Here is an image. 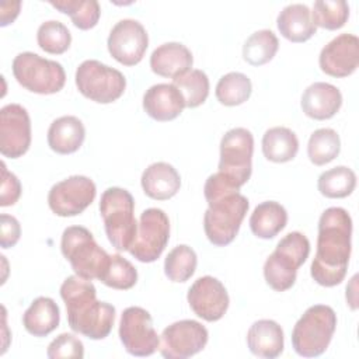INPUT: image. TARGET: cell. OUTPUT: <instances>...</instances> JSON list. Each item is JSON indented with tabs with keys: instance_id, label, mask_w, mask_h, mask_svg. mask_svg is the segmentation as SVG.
Here are the masks:
<instances>
[{
	"instance_id": "cell-24",
	"label": "cell",
	"mask_w": 359,
	"mask_h": 359,
	"mask_svg": "<svg viewBox=\"0 0 359 359\" xmlns=\"http://www.w3.org/2000/svg\"><path fill=\"white\" fill-rule=\"evenodd\" d=\"M276 25L282 36L294 43L309 41L317 31L310 8L302 3L283 7L276 18Z\"/></svg>"
},
{
	"instance_id": "cell-15",
	"label": "cell",
	"mask_w": 359,
	"mask_h": 359,
	"mask_svg": "<svg viewBox=\"0 0 359 359\" xmlns=\"http://www.w3.org/2000/svg\"><path fill=\"white\" fill-rule=\"evenodd\" d=\"M111 56L125 66L137 65L149 46V36L144 27L132 18L118 21L107 41Z\"/></svg>"
},
{
	"instance_id": "cell-37",
	"label": "cell",
	"mask_w": 359,
	"mask_h": 359,
	"mask_svg": "<svg viewBox=\"0 0 359 359\" xmlns=\"http://www.w3.org/2000/svg\"><path fill=\"white\" fill-rule=\"evenodd\" d=\"M36 41L42 50L52 55H60L70 48L72 34L67 27L56 20L45 21L36 31Z\"/></svg>"
},
{
	"instance_id": "cell-40",
	"label": "cell",
	"mask_w": 359,
	"mask_h": 359,
	"mask_svg": "<svg viewBox=\"0 0 359 359\" xmlns=\"http://www.w3.org/2000/svg\"><path fill=\"white\" fill-rule=\"evenodd\" d=\"M21 195L20 180L7 170L6 164L1 163V189H0V206L14 205Z\"/></svg>"
},
{
	"instance_id": "cell-4",
	"label": "cell",
	"mask_w": 359,
	"mask_h": 359,
	"mask_svg": "<svg viewBox=\"0 0 359 359\" xmlns=\"http://www.w3.org/2000/svg\"><path fill=\"white\" fill-rule=\"evenodd\" d=\"M310 254V241L300 231L287 233L264 264V278L276 292L290 289L296 282L297 269Z\"/></svg>"
},
{
	"instance_id": "cell-17",
	"label": "cell",
	"mask_w": 359,
	"mask_h": 359,
	"mask_svg": "<svg viewBox=\"0 0 359 359\" xmlns=\"http://www.w3.org/2000/svg\"><path fill=\"white\" fill-rule=\"evenodd\" d=\"M187 300L192 311L205 321L220 320L229 309V294L224 285L213 276H201L189 287Z\"/></svg>"
},
{
	"instance_id": "cell-9",
	"label": "cell",
	"mask_w": 359,
	"mask_h": 359,
	"mask_svg": "<svg viewBox=\"0 0 359 359\" xmlns=\"http://www.w3.org/2000/svg\"><path fill=\"white\" fill-rule=\"evenodd\" d=\"M76 86L86 98L98 104H111L123 94L126 79L119 70L88 59L76 70Z\"/></svg>"
},
{
	"instance_id": "cell-21",
	"label": "cell",
	"mask_w": 359,
	"mask_h": 359,
	"mask_svg": "<svg viewBox=\"0 0 359 359\" xmlns=\"http://www.w3.org/2000/svg\"><path fill=\"white\" fill-rule=\"evenodd\" d=\"M194 57L191 50L180 42H167L156 48L150 56V67L153 73L177 79L191 70Z\"/></svg>"
},
{
	"instance_id": "cell-29",
	"label": "cell",
	"mask_w": 359,
	"mask_h": 359,
	"mask_svg": "<svg viewBox=\"0 0 359 359\" xmlns=\"http://www.w3.org/2000/svg\"><path fill=\"white\" fill-rule=\"evenodd\" d=\"M279 41L271 29H259L251 34L243 46V57L251 66H262L273 59Z\"/></svg>"
},
{
	"instance_id": "cell-13",
	"label": "cell",
	"mask_w": 359,
	"mask_h": 359,
	"mask_svg": "<svg viewBox=\"0 0 359 359\" xmlns=\"http://www.w3.org/2000/svg\"><path fill=\"white\" fill-rule=\"evenodd\" d=\"M97 195L93 180L84 175H72L55 184L48 194L50 210L60 217H72L84 212Z\"/></svg>"
},
{
	"instance_id": "cell-16",
	"label": "cell",
	"mask_w": 359,
	"mask_h": 359,
	"mask_svg": "<svg viewBox=\"0 0 359 359\" xmlns=\"http://www.w3.org/2000/svg\"><path fill=\"white\" fill-rule=\"evenodd\" d=\"M31 144V119L20 104H7L0 109V153L8 158L25 154Z\"/></svg>"
},
{
	"instance_id": "cell-34",
	"label": "cell",
	"mask_w": 359,
	"mask_h": 359,
	"mask_svg": "<svg viewBox=\"0 0 359 359\" xmlns=\"http://www.w3.org/2000/svg\"><path fill=\"white\" fill-rule=\"evenodd\" d=\"M196 252L187 244L174 247L164 261V273L171 282H187L196 269Z\"/></svg>"
},
{
	"instance_id": "cell-33",
	"label": "cell",
	"mask_w": 359,
	"mask_h": 359,
	"mask_svg": "<svg viewBox=\"0 0 359 359\" xmlns=\"http://www.w3.org/2000/svg\"><path fill=\"white\" fill-rule=\"evenodd\" d=\"M341 150L339 135L331 128H321L310 135L307 156L314 165H324L332 161Z\"/></svg>"
},
{
	"instance_id": "cell-36",
	"label": "cell",
	"mask_w": 359,
	"mask_h": 359,
	"mask_svg": "<svg viewBox=\"0 0 359 359\" xmlns=\"http://www.w3.org/2000/svg\"><path fill=\"white\" fill-rule=\"evenodd\" d=\"M349 17V6L345 0H317L311 18L316 27L335 31L345 25Z\"/></svg>"
},
{
	"instance_id": "cell-42",
	"label": "cell",
	"mask_w": 359,
	"mask_h": 359,
	"mask_svg": "<svg viewBox=\"0 0 359 359\" xmlns=\"http://www.w3.org/2000/svg\"><path fill=\"white\" fill-rule=\"evenodd\" d=\"M20 7H21L20 1H15V3L1 1L0 3V25L6 27L10 22H13L20 13Z\"/></svg>"
},
{
	"instance_id": "cell-11",
	"label": "cell",
	"mask_w": 359,
	"mask_h": 359,
	"mask_svg": "<svg viewBox=\"0 0 359 359\" xmlns=\"http://www.w3.org/2000/svg\"><path fill=\"white\" fill-rule=\"evenodd\" d=\"M170 240V220L164 210L149 208L142 212L129 252L140 262H154Z\"/></svg>"
},
{
	"instance_id": "cell-26",
	"label": "cell",
	"mask_w": 359,
	"mask_h": 359,
	"mask_svg": "<svg viewBox=\"0 0 359 359\" xmlns=\"http://www.w3.org/2000/svg\"><path fill=\"white\" fill-rule=\"evenodd\" d=\"M60 321V310L53 299L39 296L25 310L22 325L34 337H46L57 328Z\"/></svg>"
},
{
	"instance_id": "cell-20",
	"label": "cell",
	"mask_w": 359,
	"mask_h": 359,
	"mask_svg": "<svg viewBox=\"0 0 359 359\" xmlns=\"http://www.w3.org/2000/svg\"><path fill=\"white\" fill-rule=\"evenodd\" d=\"M300 105L303 112L311 119H330L339 111L342 105V94L335 86L317 81L304 90Z\"/></svg>"
},
{
	"instance_id": "cell-23",
	"label": "cell",
	"mask_w": 359,
	"mask_h": 359,
	"mask_svg": "<svg viewBox=\"0 0 359 359\" xmlns=\"http://www.w3.org/2000/svg\"><path fill=\"white\" fill-rule=\"evenodd\" d=\"M247 345L250 352L258 358H278L285 346L283 330L273 320H258L247 332Z\"/></svg>"
},
{
	"instance_id": "cell-32",
	"label": "cell",
	"mask_w": 359,
	"mask_h": 359,
	"mask_svg": "<svg viewBox=\"0 0 359 359\" xmlns=\"http://www.w3.org/2000/svg\"><path fill=\"white\" fill-rule=\"evenodd\" d=\"M49 4L72 18L79 29H91L97 25L101 8L97 0H50Z\"/></svg>"
},
{
	"instance_id": "cell-10",
	"label": "cell",
	"mask_w": 359,
	"mask_h": 359,
	"mask_svg": "<svg viewBox=\"0 0 359 359\" xmlns=\"http://www.w3.org/2000/svg\"><path fill=\"white\" fill-rule=\"evenodd\" d=\"M254 136L245 128H233L220 140L219 172L243 187L252 171Z\"/></svg>"
},
{
	"instance_id": "cell-35",
	"label": "cell",
	"mask_w": 359,
	"mask_h": 359,
	"mask_svg": "<svg viewBox=\"0 0 359 359\" xmlns=\"http://www.w3.org/2000/svg\"><path fill=\"white\" fill-rule=\"evenodd\" d=\"M172 84L184 97L187 108L202 105L209 95V79L205 72L194 69L172 80Z\"/></svg>"
},
{
	"instance_id": "cell-28",
	"label": "cell",
	"mask_w": 359,
	"mask_h": 359,
	"mask_svg": "<svg viewBox=\"0 0 359 359\" xmlns=\"http://www.w3.org/2000/svg\"><path fill=\"white\" fill-rule=\"evenodd\" d=\"M299 139L296 133L285 126L269 128L262 136V153L272 163H286L296 157Z\"/></svg>"
},
{
	"instance_id": "cell-8",
	"label": "cell",
	"mask_w": 359,
	"mask_h": 359,
	"mask_svg": "<svg viewBox=\"0 0 359 359\" xmlns=\"http://www.w3.org/2000/svg\"><path fill=\"white\" fill-rule=\"evenodd\" d=\"M13 74L20 86L36 94L59 93L66 83V73L59 62L34 52H22L14 57Z\"/></svg>"
},
{
	"instance_id": "cell-41",
	"label": "cell",
	"mask_w": 359,
	"mask_h": 359,
	"mask_svg": "<svg viewBox=\"0 0 359 359\" xmlns=\"http://www.w3.org/2000/svg\"><path fill=\"white\" fill-rule=\"evenodd\" d=\"M1 224H0V245L1 248H10L14 247L21 236V226L18 220L14 216L3 213L0 216Z\"/></svg>"
},
{
	"instance_id": "cell-1",
	"label": "cell",
	"mask_w": 359,
	"mask_h": 359,
	"mask_svg": "<svg viewBox=\"0 0 359 359\" xmlns=\"http://www.w3.org/2000/svg\"><path fill=\"white\" fill-rule=\"evenodd\" d=\"M352 219L342 208H328L318 220L317 251L310 266L311 278L321 286L339 285L351 257Z\"/></svg>"
},
{
	"instance_id": "cell-19",
	"label": "cell",
	"mask_w": 359,
	"mask_h": 359,
	"mask_svg": "<svg viewBox=\"0 0 359 359\" xmlns=\"http://www.w3.org/2000/svg\"><path fill=\"white\" fill-rule=\"evenodd\" d=\"M185 101L174 84L160 83L146 90L143 95V109L154 121L167 122L181 115Z\"/></svg>"
},
{
	"instance_id": "cell-31",
	"label": "cell",
	"mask_w": 359,
	"mask_h": 359,
	"mask_svg": "<svg viewBox=\"0 0 359 359\" xmlns=\"http://www.w3.org/2000/svg\"><path fill=\"white\" fill-rule=\"evenodd\" d=\"M252 91L251 80L240 73V72H230L220 77L216 84V98L220 104L226 107H236L245 102Z\"/></svg>"
},
{
	"instance_id": "cell-22",
	"label": "cell",
	"mask_w": 359,
	"mask_h": 359,
	"mask_svg": "<svg viewBox=\"0 0 359 359\" xmlns=\"http://www.w3.org/2000/svg\"><path fill=\"white\" fill-rule=\"evenodd\" d=\"M140 182L143 192L156 201H167L181 188V177L178 171L164 161L150 164L143 171Z\"/></svg>"
},
{
	"instance_id": "cell-18",
	"label": "cell",
	"mask_w": 359,
	"mask_h": 359,
	"mask_svg": "<svg viewBox=\"0 0 359 359\" xmlns=\"http://www.w3.org/2000/svg\"><path fill=\"white\" fill-rule=\"evenodd\" d=\"M320 69L332 77H348L359 65V39L353 34H341L320 52Z\"/></svg>"
},
{
	"instance_id": "cell-12",
	"label": "cell",
	"mask_w": 359,
	"mask_h": 359,
	"mask_svg": "<svg viewBox=\"0 0 359 359\" xmlns=\"http://www.w3.org/2000/svg\"><path fill=\"white\" fill-rule=\"evenodd\" d=\"M119 339L125 351L133 356H150L160 345L150 313L137 306H130L122 311Z\"/></svg>"
},
{
	"instance_id": "cell-7",
	"label": "cell",
	"mask_w": 359,
	"mask_h": 359,
	"mask_svg": "<svg viewBox=\"0 0 359 359\" xmlns=\"http://www.w3.org/2000/svg\"><path fill=\"white\" fill-rule=\"evenodd\" d=\"M208 205L203 216L205 234L213 245L224 247L236 238L250 206L248 199L240 192H231L208 201Z\"/></svg>"
},
{
	"instance_id": "cell-6",
	"label": "cell",
	"mask_w": 359,
	"mask_h": 359,
	"mask_svg": "<svg viewBox=\"0 0 359 359\" xmlns=\"http://www.w3.org/2000/svg\"><path fill=\"white\" fill-rule=\"evenodd\" d=\"M60 250L74 273L88 280H100L109 262V254L95 243L91 231L83 226L65 229Z\"/></svg>"
},
{
	"instance_id": "cell-39",
	"label": "cell",
	"mask_w": 359,
	"mask_h": 359,
	"mask_svg": "<svg viewBox=\"0 0 359 359\" xmlns=\"http://www.w3.org/2000/svg\"><path fill=\"white\" fill-rule=\"evenodd\" d=\"M46 355L50 359H59V358L81 359L84 356V346H83V342L79 338H76L73 334L63 332L49 344Z\"/></svg>"
},
{
	"instance_id": "cell-38",
	"label": "cell",
	"mask_w": 359,
	"mask_h": 359,
	"mask_svg": "<svg viewBox=\"0 0 359 359\" xmlns=\"http://www.w3.org/2000/svg\"><path fill=\"white\" fill-rule=\"evenodd\" d=\"M100 282L112 289L128 290L136 285L137 271L126 258L121 257L119 254H114L109 255L108 266Z\"/></svg>"
},
{
	"instance_id": "cell-30",
	"label": "cell",
	"mask_w": 359,
	"mask_h": 359,
	"mask_svg": "<svg viewBox=\"0 0 359 359\" xmlns=\"http://www.w3.org/2000/svg\"><path fill=\"white\" fill-rule=\"evenodd\" d=\"M356 187V174L345 165H338L324 171L317 181V188L325 198H345Z\"/></svg>"
},
{
	"instance_id": "cell-14",
	"label": "cell",
	"mask_w": 359,
	"mask_h": 359,
	"mask_svg": "<svg viewBox=\"0 0 359 359\" xmlns=\"http://www.w3.org/2000/svg\"><path fill=\"white\" fill-rule=\"evenodd\" d=\"M208 330L195 320H181L164 328L160 353L167 359H185L201 352L208 344Z\"/></svg>"
},
{
	"instance_id": "cell-25",
	"label": "cell",
	"mask_w": 359,
	"mask_h": 359,
	"mask_svg": "<svg viewBox=\"0 0 359 359\" xmlns=\"http://www.w3.org/2000/svg\"><path fill=\"white\" fill-rule=\"evenodd\" d=\"M86 137L83 122L73 115L55 119L48 129V144L57 154H72L77 151Z\"/></svg>"
},
{
	"instance_id": "cell-5",
	"label": "cell",
	"mask_w": 359,
	"mask_h": 359,
	"mask_svg": "<svg viewBox=\"0 0 359 359\" xmlns=\"http://www.w3.org/2000/svg\"><path fill=\"white\" fill-rule=\"evenodd\" d=\"M337 314L325 304L310 306L297 320L292 331L294 352L303 358L323 355L335 332Z\"/></svg>"
},
{
	"instance_id": "cell-3",
	"label": "cell",
	"mask_w": 359,
	"mask_h": 359,
	"mask_svg": "<svg viewBox=\"0 0 359 359\" xmlns=\"http://www.w3.org/2000/svg\"><path fill=\"white\" fill-rule=\"evenodd\" d=\"M100 213L112 247L118 251H128L137 230L132 194L119 187L105 189L100 199Z\"/></svg>"
},
{
	"instance_id": "cell-2",
	"label": "cell",
	"mask_w": 359,
	"mask_h": 359,
	"mask_svg": "<svg viewBox=\"0 0 359 359\" xmlns=\"http://www.w3.org/2000/svg\"><path fill=\"white\" fill-rule=\"evenodd\" d=\"M60 296L66 304L69 327L90 339H104L109 335L115 321V307L97 300V290L91 280L79 275L67 276L60 286Z\"/></svg>"
},
{
	"instance_id": "cell-27",
	"label": "cell",
	"mask_w": 359,
	"mask_h": 359,
	"mask_svg": "<svg viewBox=\"0 0 359 359\" xmlns=\"http://www.w3.org/2000/svg\"><path fill=\"white\" fill-rule=\"evenodd\" d=\"M287 223L286 209L275 202L265 201L255 206L250 216V229L258 238L269 240L278 236Z\"/></svg>"
}]
</instances>
